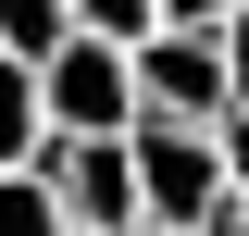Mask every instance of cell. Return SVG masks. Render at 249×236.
<instances>
[{
	"label": "cell",
	"mask_w": 249,
	"mask_h": 236,
	"mask_svg": "<svg viewBox=\"0 0 249 236\" xmlns=\"http://www.w3.org/2000/svg\"><path fill=\"white\" fill-rule=\"evenodd\" d=\"M124 162H137V236H212L224 224V149H212V124H124Z\"/></svg>",
	"instance_id": "obj_1"
},
{
	"label": "cell",
	"mask_w": 249,
	"mask_h": 236,
	"mask_svg": "<svg viewBox=\"0 0 249 236\" xmlns=\"http://www.w3.org/2000/svg\"><path fill=\"white\" fill-rule=\"evenodd\" d=\"M37 112H50V137H124V124H137V50L62 37V50L37 62Z\"/></svg>",
	"instance_id": "obj_2"
},
{
	"label": "cell",
	"mask_w": 249,
	"mask_h": 236,
	"mask_svg": "<svg viewBox=\"0 0 249 236\" xmlns=\"http://www.w3.org/2000/svg\"><path fill=\"white\" fill-rule=\"evenodd\" d=\"M37 174H50L75 236H137V162H124V137H50Z\"/></svg>",
	"instance_id": "obj_3"
},
{
	"label": "cell",
	"mask_w": 249,
	"mask_h": 236,
	"mask_svg": "<svg viewBox=\"0 0 249 236\" xmlns=\"http://www.w3.org/2000/svg\"><path fill=\"white\" fill-rule=\"evenodd\" d=\"M137 112H150V124H224V112H237L224 50H212V37L150 25V37H137Z\"/></svg>",
	"instance_id": "obj_4"
},
{
	"label": "cell",
	"mask_w": 249,
	"mask_h": 236,
	"mask_svg": "<svg viewBox=\"0 0 249 236\" xmlns=\"http://www.w3.org/2000/svg\"><path fill=\"white\" fill-rule=\"evenodd\" d=\"M50 149V112H37V62H0V174H25Z\"/></svg>",
	"instance_id": "obj_5"
},
{
	"label": "cell",
	"mask_w": 249,
	"mask_h": 236,
	"mask_svg": "<svg viewBox=\"0 0 249 236\" xmlns=\"http://www.w3.org/2000/svg\"><path fill=\"white\" fill-rule=\"evenodd\" d=\"M75 37V0H0V62H50Z\"/></svg>",
	"instance_id": "obj_6"
},
{
	"label": "cell",
	"mask_w": 249,
	"mask_h": 236,
	"mask_svg": "<svg viewBox=\"0 0 249 236\" xmlns=\"http://www.w3.org/2000/svg\"><path fill=\"white\" fill-rule=\"evenodd\" d=\"M0 236H75V224H62V199H50V174H37V162H25V174H0Z\"/></svg>",
	"instance_id": "obj_7"
},
{
	"label": "cell",
	"mask_w": 249,
	"mask_h": 236,
	"mask_svg": "<svg viewBox=\"0 0 249 236\" xmlns=\"http://www.w3.org/2000/svg\"><path fill=\"white\" fill-rule=\"evenodd\" d=\"M150 25H162L150 0H75V37H112V50H137Z\"/></svg>",
	"instance_id": "obj_8"
},
{
	"label": "cell",
	"mask_w": 249,
	"mask_h": 236,
	"mask_svg": "<svg viewBox=\"0 0 249 236\" xmlns=\"http://www.w3.org/2000/svg\"><path fill=\"white\" fill-rule=\"evenodd\" d=\"M212 50H224V87L249 100V0H237V13H224V25H212Z\"/></svg>",
	"instance_id": "obj_9"
},
{
	"label": "cell",
	"mask_w": 249,
	"mask_h": 236,
	"mask_svg": "<svg viewBox=\"0 0 249 236\" xmlns=\"http://www.w3.org/2000/svg\"><path fill=\"white\" fill-rule=\"evenodd\" d=\"M150 13H162V25H175V37H212L224 13H237V0H150Z\"/></svg>",
	"instance_id": "obj_10"
},
{
	"label": "cell",
	"mask_w": 249,
	"mask_h": 236,
	"mask_svg": "<svg viewBox=\"0 0 249 236\" xmlns=\"http://www.w3.org/2000/svg\"><path fill=\"white\" fill-rule=\"evenodd\" d=\"M212 149H224V186H249V100H237V112L212 124Z\"/></svg>",
	"instance_id": "obj_11"
},
{
	"label": "cell",
	"mask_w": 249,
	"mask_h": 236,
	"mask_svg": "<svg viewBox=\"0 0 249 236\" xmlns=\"http://www.w3.org/2000/svg\"><path fill=\"white\" fill-rule=\"evenodd\" d=\"M224 236H249V186H237V199H224Z\"/></svg>",
	"instance_id": "obj_12"
},
{
	"label": "cell",
	"mask_w": 249,
	"mask_h": 236,
	"mask_svg": "<svg viewBox=\"0 0 249 236\" xmlns=\"http://www.w3.org/2000/svg\"><path fill=\"white\" fill-rule=\"evenodd\" d=\"M212 236H224V224H212Z\"/></svg>",
	"instance_id": "obj_13"
}]
</instances>
